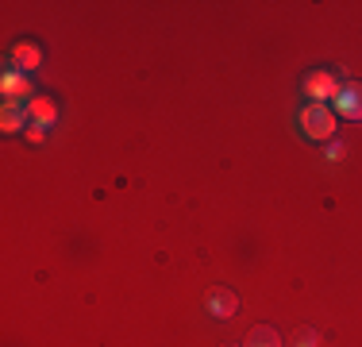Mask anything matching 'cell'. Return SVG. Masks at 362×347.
I'll use <instances>...</instances> for the list:
<instances>
[{"label":"cell","instance_id":"6da1fadb","mask_svg":"<svg viewBox=\"0 0 362 347\" xmlns=\"http://www.w3.org/2000/svg\"><path fill=\"white\" fill-rule=\"evenodd\" d=\"M300 132H305L308 139H327L332 143L335 139V116L332 108L320 101H308L305 108H300Z\"/></svg>","mask_w":362,"mask_h":347},{"label":"cell","instance_id":"7a4b0ae2","mask_svg":"<svg viewBox=\"0 0 362 347\" xmlns=\"http://www.w3.org/2000/svg\"><path fill=\"white\" fill-rule=\"evenodd\" d=\"M339 89H343V85H339V77H335L332 69H313V74L305 77V93L313 101H320V104L335 101V97H339Z\"/></svg>","mask_w":362,"mask_h":347},{"label":"cell","instance_id":"3957f363","mask_svg":"<svg viewBox=\"0 0 362 347\" xmlns=\"http://www.w3.org/2000/svg\"><path fill=\"white\" fill-rule=\"evenodd\" d=\"M204 309H209V317H216V320H231L239 312V297L228 290V285H216V290H209V297H204Z\"/></svg>","mask_w":362,"mask_h":347},{"label":"cell","instance_id":"277c9868","mask_svg":"<svg viewBox=\"0 0 362 347\" xmlns=\"http://www.w3.org/2000/svg\"><path fill=\"white\" fill-rule=\"evenodd\" d=\"M0 97H4V104H23V97H31V77L20 69H8L0 77Z\"/></svg>","mask_w":362,"mask_h":347},{"label":"cell","instance_id":"5b68a950","mask_svg":"<svg viewBox=\"0 0 362 347\" xmlns=\"http://www.w3.org/2000/svg\"><path fill=\"white\" fill-rule=\"evenodd\" d=\"M332 104H335V112H339V116L362 120V81H347V85L339 89V97H335Z\"/></svg>","mask_w":362,"mask_h":347},{"label":"cell","instance_id":"8992f818","mask_svg":"<svg viewBox=\"0 0 362 347\" xmlns=\"http://www.w3.org/2000/svg\"><path fill=\"white\" fill-rule=\"evenodd\" d=\"M28 120L39 127H54L58 124V104L50 97H31L28 101Z\"/></svg>","mask_w":362,"mask_h":347},{"label":"cell","instance_id":"52a82bcc","mask_svg":"<svg viewBox=\"0 0 362 347\" xmlns=\"http://www.w3.org/2000/svg\"><path fill=\"white\" fill-rule=\"evenodd\" d=\"M12 62H16V69H39V62H42V50L35 47V42H20V47L12 50Z\"/></svg>","mask_w":362,"mask_h":347},{"label":"cell","instance_id":"ba28073f","mask_svg":"<svg viewBox=\"0 0 362 347\" xmlns=\"http://www.w3.org/2000/svg\"><path fill=\"white\" fill-rule=\"evenodd\" d=\"M23 104H4V112H0V127H4L8 135H16V132H23Z\"/></svg>","mask_w":362,"mask_h":347},{"label":"cell","instance_id":"9c48e42d","mask_svg":"<svg viewBox=\"0 0 362 347\" xmlns=\"http://www.w3.org/2000/svg\"><path fill=\"white\" fill-rule=\"evenodd\" d=\"M243 347H281V336L274 332V328L258 324V328H251V336L243 340Z\"/></svg>","mask_w":362,"mask_h":347},{"label":"cell","instance_id":"30bf717a","mask_svg":"<svg viewBox=\"0 0 362 347\" xmlns=\"http://www.w3.org/2000/svg\"><path fill=\"white\" fill-rule=\"evenodd\" d=\"M293 347H320V332L308 324H300L297 332H293Z\"/></svg>","mask_w":362,"mask_h":347},{"label":"cell","instance_id":"8fae6325","mask_svg":"<svg viewBox=\"0 0 362 347\" xmlns=\"http://www.w3.org/2000/svg\"><path fill=\"white\" fill-rule=\"evenodd\" d=\"M343 154H347V147L339 143V139H332V143H327V162H335V159H343Z\"/></svg>","mask_w":362,"mask_h":347},{"label":"cell","instance_id":"7c38bea8","mask_svg":"<svg viewBox=\"0 0 362 347\" xmlns=\"http://www.w3.org/2000/svg\"><path fill=\"white\" fill-rule=\"evenodd\" d=\"M28 139H31V143H42V139H47V127H39V124H28Z\"/></svg>","mask_w":362,"mask_h":347},{"label":"cell","instance_id":"4fadbf2b","mask_svg":"<svg viewBox=\"0 0 362 347\" xmlns=\"http://www.w3.org/2000/svg\"><path fill=\"white\" fill-rule=\"evenodd\" d=\"M228 347H243V343H228Z\"/></svg>","mask_w":362,"mask_h":347}]
</instances>
